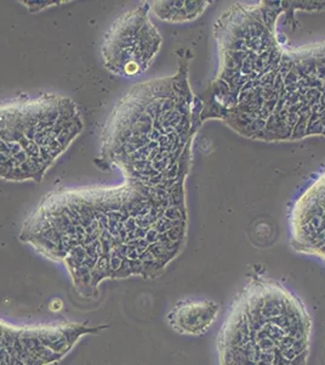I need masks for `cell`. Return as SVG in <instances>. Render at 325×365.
Returning <instances> with one entry per match:
<instances>
[{
    "label": "cell",
    "instance_id": "cell-1",
    "mask_svg": "<svg viewBox=\"0 0 325 365\" xmlns=\"http://www.w3.org/2000/svg\"><path fill=\"white\" fill-rule=\"evenodd\" d=\"M318 1L232 5L214 26L218 70L201 100V120L242 137L295 141L325 135V42L292 48L280 19Z\"/></svg>",
    "mask_w": 325,
    "mask_h": 365
},
{
    "label": "cell",
    "instance_id": "cell-2",
    "mask_svg": "<svg viewBox=\"0 0 325 365\" xmlns=\"http://www.w3.org/2000/svg\"><path fill=\"white\" fill-rule=\"evenodd\" d=\"M186 190L125 182L51 191L21 228L20 240L66 267L75 291L95 299L106 280L154 279L183 251Z\"/></svg>",
    "mask_w": 325,
    "mask_h": 365
},
{
    "label": "cell",
    "instance_id": "cell-3",
    "mask_svg": "<svg viewBox=\"0 0 325 365\" xmlns=\"http://www.w3.org/2000/svg\"><path fill=\"white\" fill-rule=\"evenodd\" d=\"M191 55L180 54L174 75L134 86L117 103L101 137L96 165L124 180L159 190H185L201 100L188 79Z\"/></svg>",
    "mask_w": 325,
    "mask_h": 365
},
{
    "label": "cell",
    "instance_id": "cell-4",
    "mask_svg": "<svg viewBox=\"0 0 325 365\" xmlns=\"http://www.w3.org/2000/svg\"><path fill=\"white\" fill-rule=\"evenodd\" d=\"M313 322L282 282L252 277L218 330V365H309Z\"/></svg>",
    "mask_w": 325,
    "mask_h": 365
},
{
    "label": "cell",
    "instance_id": "cell-5",
    "mask_svg": "<svg viewBox=\"0 0 325 365\" xmlns=\"http://www.w3.org/2000/svg\"><path fill=\"white\" fill-rule=\"evenodd\" d=\"M84 129L78 106L54 93L0 100V179L41 182Z\"/></svg>",
    "mask_w": 325,
    "mask_h": 365
},
{
    "label": "cell",
    "instance_id": "cell-6",
    "mask_svg": "<svg viewBox=\"0 0 325 365\" xmlns=\"http://www.w3.org/2000/svg\"><path fill=\"white\" fill-rule=\"evenodd\" d=\"M106 327L78 322L16 325L0 318V365H53Z\"/></svg>",
    "mask_w": 325,
    "mask_h": 365
},
{
    "label": "cell",
    "instance_id": "cell-7",
    "mask_svg": "<svg viewBox=\"0 0 325 365\" xmlns=\"http://www.w3.org/2000/svg\"><path fill=\"white\" fill-rule=\"evenodd\" d=\"M147 1L122 14L103 38L101 56L112 75L135 78L149 70L161 50L163 38L149 17Z\"/></svg>",
    "mask_w": 325,
    "mask_h": 365
},
{
    "label": "cell",
    "instance_id": "cell-8",
    "mask_svg": "<svg viewBox=\"0 0 325 365\" xmlns=\"http://www.w3.org/2000/svg\"><path fill=\"white\" fill-rule=\"evenodd\" d=\"M289 227L292 249L325 262V170L297 197Z\"/></svg>",
    "mask_w": 325,
    "mask_h": 365
},
{
    "label": "cell",
    "instance_id": "cell-9",
    "mask_svg": "<svg viewBox=\"0 0 325 365\" xmlns=\"http://www.w3.org/2000/svg\"><path fill=\"white\" fill-rule=\"evenodd\" d=\"M220 314V306L211 299H187L176 303L166 320L174 331L185 336H202L211 330Z\"/></svg>",
    "mask_w": 325,
    "mask_h": 365
},
{
    "label": "cell",
    "instance_id": "cell-10",
    "mask_svg": "<svg viewBox=\"0 0 325 365\" xmlns=\"http://www.w3.org/2000/svg\"><path fill=\"white\" fill-rule=\"evenodd\" d=\"M151 11L161 21L171 24L193 21L201 16L209 3L204 0L199 1H173V0H159L151 3Z\"/></svg>",
    "mask_w": 325,
    "mask_h": 365
}]
</instances>
